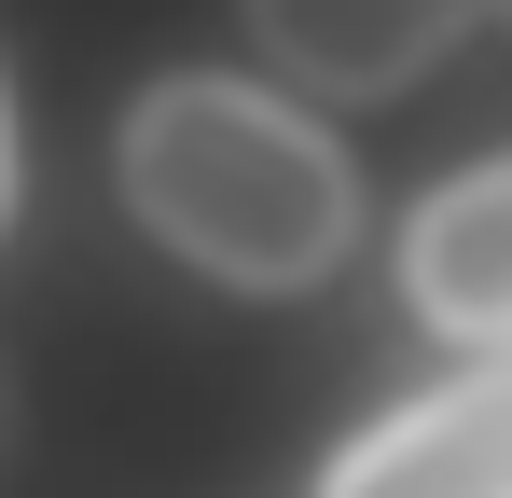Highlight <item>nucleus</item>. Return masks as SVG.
Returning <instances> with one entry per match:
<instances>
[{
    "label": "nucleus",
    "mask_w": 512,
    "mask_h": 498,
    "mask_svg": "<svg viewBox=\"0 0 512 498\" xmlns=\"http://www.w3.org/2000/svg\"><path fill=\"white\" fill-rule=\"evenodd\" d=\"M125 194L222 291H305V277H333L346 222H360L346 153L291 97H250V83H153L125 111Z\"/></svg>",
    "instance_id": "1"
},
{
    "label": "nucleus",
    "mask_w": 512,
    "mask_h": 498,
    "mask_svg": "<svg viewBox=\"0 0 512 498\" xmlns=\"http://www.w3.org/2000/svg\"><path fill=\"white\" fill-rule=\"evenodd\" d=\"M319 498H512V346H485L429 402H388L319 471Z\"/></svg>",
    "instance_id": "2"
},
{
    "label": "nucleus",
    "mask_w": 512,
    "mask_h": 498,
    "mask_svg": "<svg viewBox=\"0 0 512 498\" xmlns=\"http://www.w3.org/2000/svg\"><path fill=\"white\" fill-rule=\"evenodd\" d=\"M402 305L429 332H471V346H512V153L443 180L402 236Z\"/></svg>",
    "instance_id": "3"
},
{
    "label": "nucleus",
    "mask_w": 512,
    "mask_h": 498,
    "mask_svg": "<svg viewBox=\"0 0 512 498\" xmlns=\"http://www.w3.org/2000/svg\"><path fill=\"white\" fill-rule=\"evenodd\" d=\"M471 0H263V42L319 83H402Z\"/></svg>",
    "instance_id": "4"
},
{
    "label": "nucleus",
    "mask_w": 512,
    "mask_h": 498,
    "mask_svg": "<svg viewBox=\"0 0 512 498\" xmlns=\"http://www.w3.org/2000/svg\"><path fill=\"white\" fill-rule=\"evenodd\" d=\"M0 222H14V125H0Z\"/></svg>",
    "instance_id": "5"
}]
</instances>
